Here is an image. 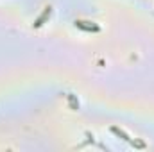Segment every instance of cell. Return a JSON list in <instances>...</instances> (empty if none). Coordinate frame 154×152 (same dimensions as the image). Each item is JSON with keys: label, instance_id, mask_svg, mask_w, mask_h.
<instances>
[{"label": "cell", "instance_id": "obj_2", "mask_svg": "<svg viewBox=\"0 0 154 152\" xmlns=\"http://www.w3.org/2000/svg\"><path fill=\"white\" fill-rule=\"evenodd\" d=\"M48 14H50V7H47V9H45V13H43V14L39 16L38 20H36V23H34V27H39V25L43 23V20H45V18H47Z\"/></svg>", "mask_w": 154, "mask_h": 152}, {"label": "cell", "instance_id": "obj_1", "mask_svg": "<svg viewBox=\"0 0 154 152\" xmlns=\"http://www.w3.org/2000/svg\"><path fill=\"white\" fill-rule=\"evenodd\" d=\"M75 25L79 29H82V31H93V32H97L99 31V27L97 25H82V22H75Z\"/></svg>", "mask_w": 154, "mask_h": 152}, {"label": "cell", "instance_id": "obj_3", "mask_svg": "<svg viewBox=\"0 0 154 152\" xmlns=\"http://www.w3.org/2000/svg\"><path fill=\"white\" fill-rule=\"evenodd\" d=\"M111 131H113V132H115V134H118V136H122V138H124V140H127V141H129V136H127V134H125V132H122V131H120V129H116V127H113V129H111Z\"/></svg>", "mask_w": 154, "mask_h": 152}]
</instances>
